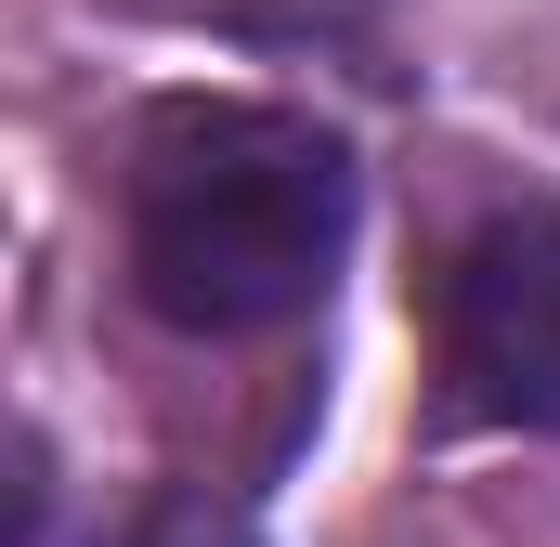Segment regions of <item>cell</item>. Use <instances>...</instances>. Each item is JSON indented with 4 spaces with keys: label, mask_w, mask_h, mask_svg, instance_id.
I'll return each mask as SVG.
<instances>
[{
    "label": "cell",
    "mask_w": 560,
    "mask_h": 547,
    "mask_svg": "<svg viewBox=\"0 0 560 547\" xmlns=\"http://www.w3.org/2000/svg\"><path fill=\"white\" fill-rule=\"evenodd\" d=\"M352 209H365V183L326 118L209 92L131 143L118 261H131V300L183 339H275L339 287Z\"/></svg>",
    "instance_id": "obj_1"
},
{
    "label": "cell",
    "mask_w": 560,
    "mask_h": 547,
    "mask_svg": "<svg viewBox=\"0 0 560 547\" xmlns=\"http://www.w3.org/2000/svg\"><path fill=\"white\" fill-rule=\"evenodd\" d=\"M443 405L482 430H560V196H522L456 235L430 287Z\"/></svg>",
    "instance_id": "obj_2"
}]
</instances>
